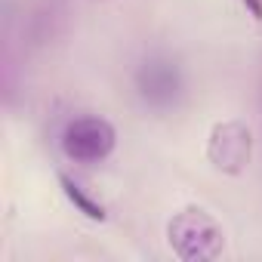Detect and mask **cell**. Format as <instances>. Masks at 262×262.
<instances>
[{"mask_svg":"<svg viewBox=\"0 0 262 262\" xmlns=\"http://www.w3.org/2000/svg\"><path fill=\"white\" fill-rule=\"evenodd\" d=\"M244 4V10L256 19V22H262V0H241Z\"/></svg>","mask_w":262,"mask_h":262,"instance_id":"obj_6","label":"cell"},{"mask_svg":"<svg viewBox=\"0 0 262 262\" xmlns=\"http://www.w3.org/2000/svg\"><path fill=\"white\" fill-rule=\"evenodd\" d=\"M185 71L170 53H148L133 71V90L148 111L170 114L185 99Z\"/></svg>","mask_w":262,"mask_h":262,"instance_id":"obj_2","label":"cell"},{"mask_svg":"<svg viewBox=\"0 0 262 262\" xmlns=\"http://www.w3.org/2000/svg\"><path fill=\"white\" fill-rule=\"evenodd\" d=\"M253 158V133L237 117L216 120L207 136V161L225 176H241Z\"/></svg>","mask_w":262,"mask_h":262,"instance_id":"obj_4","label":"cell"},{"mask_svg":"<svg viewBox=\"0 0 262 262\" xmlns=\"http://www.w3.org/2000/svg\"><path fill=\"white\" fill-rule=\"evenodd\" d=\"M59 148L71 164L93 167V164H102L114 155L117 129L102 114H77L65 123L62 136H59Z\"/></svg>","mask_w":262,"mask_h":262,"instance_id":"obj_3","label":"cell"},{"mask_svg":"<svg viewBox=\"0 0 262 262\" xmlns=\"http://www.w3.org/2000/svg\"><path fill=\"white\" fill-rule=\"evenodd\" d=\"M56 179H59V188H62V194L68 198V204L77 210V213H83L86 219H93V222H105L108 219V210H105V204L102 201H96L71 173H65V170H59L56 173Z\"/></svg>","mask_w":262,"mask_h":262,"instance_id":"obj_5","label":"cell"},{"mask_svg":"<svg viewBox=\"0 0 262 262\" xmlns=\"http://www.w3.org/2000/svg\"><path fill=\"white\" fill-rule=\"evenodd\" d=\"M167 244L182 262H213L225 250V228L204 207H182L167 222Z\"/></svg>","mask_w":262,"mask_h":262,"instance_id":"obj_1","label":"cell"}]
</instances>
